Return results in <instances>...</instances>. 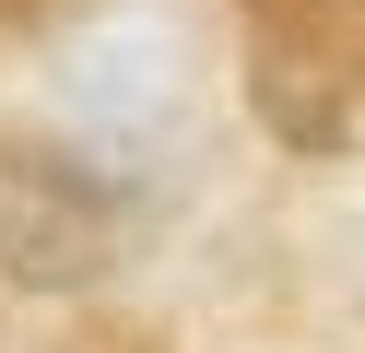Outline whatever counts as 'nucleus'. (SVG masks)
Returning <instances> with one entry per match:
<instances>
[{"instance_id": "f257e3e1", "label": "nucleus", "mask_w": 365, "mask_h": 353, "mask_svg": "<svg viewBox=\"0 0 365 353\" xmlns=\"http://www.w3.org/2000/svg\"><path fill=\"white\" fill-rule=\"evenodd\" d=\"M48 94L71 118V153L106 165H165L200 130V36L165 0H106L48 47Z\"/></svg>"}, {"instance_id": "f03ea898", "label": "nucleus", "mask_w": 365, "mask_h": 353, "mask_svg": "<svg viewBox=\"0 0 365 353\" xmlns=\"http://www.w3.org/2000/svg\"><path fill=\"white\" fill-rule=\"evenodd\" d=\"M118 235H130V200L95 153L0 130V271L24 295H83L118 259Z\"/></svg>"}, {"instance_id": "7ed1b4c3", "label": "nucleus", "mask_w": 365, "mask_h": 353, "mask_svg": "<svg viewBox=\"0 0 365 353\" xmlns=\"http://www.w3.org/2000/svg\"><path fill=\"white\" fill-rule=\"evenodd\" d=\"M330 247H341L330 271H341V282H354V295H365V200H354V212H341V224H330Z\"/></svg>"}]
</instances>
